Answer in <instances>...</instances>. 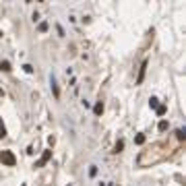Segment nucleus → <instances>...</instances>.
<instances>
[{
	"instance_id": "nucleus-1",
	"label": "nucleus",
	"mask_w": 186,
	"mask_h": 186,
	"mask_svg": "<svg viewBox=\"0 0 186 186\" xmlns=\"http://www.w3.org/2000/svg\"><path fill=\"white\" fill-rule=\"evenodd\" d=\"M0 161L13 167V165L17 163V157H14V155H13V153H10V151H2V153H0Z\"/></svg>"
},
{
	"instance_id": "nucleus-2",
	"label": "nucleus",
	"mask_w": 186,
	"mask_h": 186,
	"mask_svg": "<svg viewBox=\"0 0 186 186\" xmlns=\"http://www.w3.org/2000/svg\"><path fill=\"white\" fill-rule=\"evenodd\" d=\"M145 70H147V60L141 64V68H138V76H137V83H143V79H145Z\"/></svg>"
},
{
	"instance_id": "nucleus-3",
	"label": "nucleus",
	"mask_w": 186,
	"mask_h": 186,
	"mask_svg": "<svg viewBox=\"0 0 186 186\" xmlns=\"http://www.w3.org/2000/svg\"><path fill=\"white\" fill-rule=\"evenodd\" d=\"M50 157H52V151H46L43 155H41V159L37 161V167H39V165H43V163H48V159H50Z\"/></svg>"
},
{
	"instance_id": "nucleus-4",
	"label": "nucleus",
	"mask_w": 186,
	"mask_h": 186,
	"mask_svg": "<svg viewBox=\"0 0 186 186\" xmlns=\"http://www.w3.org/2000/svg\"><path fill=\"white\" fill-rule=\"evenodd\" d=\"M0 70H2V72H8V70H10V62L2 60V62H0Z\"/></svg>"
},
{
	"instance_id": "nucleus-5",
	"label": "nucleus",
	"mask_w": 186,
	"mask_h": 186,
	"mask_svg": "<svg viewBox=\"0 0 186 186\" xmlns=\"http://www.w3.org/2000/svg\"><path fill=\"white\" fill-rule=\"evenodd\" d=\"M93 112H95V116H99V114L103 112V103H101V101H97V103H95V108H93Z\"/></svg>"
},
{
	"instance_id": "nucleus-6",
	"label": "nucleus",
	"mask_w": 186,
	"mask_h": 186,
	"mask_svg": "<svg viewBox=\"0 0 186 186\" xmlns=\"http://www.w3.org/2000/svg\"><path fill=\"white\" fill-rule=\"evenodd\" d=\"M159 130H161V132L167 130V122H165V120H161V122H159Z\"/></svg>"
},
{
	"instance_id": "nucleus-7",
	"label": "nucleus",
	"mask_w": 186,
	"mask_h": 186,
	"mask_svg": "<svg viewBox=\"0 0 186 186\" xmlns=\"http://www.w3.org/2000/svg\"><path fill=\"white\" fill-rule=\"evenodd\" d=\"M2 137H6V128H4V124L0 122V138Z\"/></svg>"
},
{
	"instance_id": "nucleus-8",
	"label": "nucleus",
	"mask_w": 186,
	"mask_h": 186,
	"mask_svg": "<svg viewBox=\"0 0 186 186\" xmlns=\"http://www.w3.org/2000/svg\"><path fill=\"white\" fill-rule=\"evenodd\" d=\"M176 137H178L180 141H184V138H186V132L184 130H178V132H176Z\"/></svg>"
},
{
	"instance_id": "nucleus-9",
	"label": "nucleus",
	"mask_w": 186,
	"mask_h": 186,
	"mask_svg": "<svg viewBox=\"0 0 186 186\" xmlns=\"http://www.w3.org/2000/svg\"><path fill=\"white\" fill-rule=\"evenodd\" d=\"M149 105H151L153 110H157V99H155V97H151V101H149Z\"/></svg>"
},
{
	"instance_id": "nucleus-10",
	"label": "nucleus",
	"mask_w": 186,
	"mask_h": 186,
	"mask_svg": "<svg viewBox=\"0 0 186 186\" xmlns=\"http://www.w3.org/2000/svg\"><path fill=\"white\" fill-rule=\"evenodd\" d=\"M122 147H124V143H122V141H118V143H116V153L122 151Z\"/></svg>"
},
{
	"instance_id": "nucleus-11",
	"label": "nucleus",
	"mask_w": 186,
	"mask_h": 186,
	"mask_svg": "<svg viewBox=\"0 0 186 186\" xmlns=\"http://www.w3.org/2000/svg\"><path fill=\"white\" fill-rule=\"evenodd\" d=\"M134 141H137V145H143V143H145V137H143V134H138Z\"/></svg>"
},
{
	"instance_id": "nucleus-12",
	"label": "nucleus",
	"mask_w": 186,
	"mask_h": 186,
	"mask_svg": "<svg viewBox=\"0 0 186 186\" xmlns=\"http://www.w3.org/2000/svg\"><path fill=\"white\" fill-rule=\"evenodd\" d=\"M157 114H159V116H163V114H165V108H163V105H157Z\"/></svg>"
},
{
	"instance_id": "nucleus-13",
	"label": "nucleus",
	"mask_w": 186,
	"mask_h": 186,
	"mask_svg": "<svg viewBox=\"0 0 186 186\" xmlns=\"http://www.w3.org/2000/svg\"><path fill=\"white\" fill-rule=\"evenodd\" d=\"M39 31H48V23H39Z\"/></svg>"
},
{
	"instance_id": "nucleus-14",
	"label": "nucleus",
	"mask_w": 186,
	"mask_h": 186,
	"mask_svg": "<svg viewBox=\"0 0 186 186\" xmlns=\"http://www.w3.org/2000/svg\"><path fill=\"white\" fill-rule=\"evenodd\" d=\"M89 174H91V176H95V174H97V167H95V165H91V170H89Z\"/></svg>"
}]
</instances>
